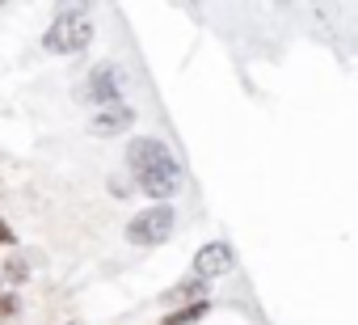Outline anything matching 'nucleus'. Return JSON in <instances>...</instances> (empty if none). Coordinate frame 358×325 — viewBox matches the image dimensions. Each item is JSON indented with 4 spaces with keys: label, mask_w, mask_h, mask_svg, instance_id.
<instances>
[{
    "label": "nucleus",
    "mask_w": 358,
    "mask_h": 325,
    "mask_svg": "<svg viewBox=\"0 0 358 325\" xmlns=\"http://www.w3.org/2000/svg\"><path fill=\"white\" fill-rule=\"evenodd\" d=\"M127 165H131L135 186L143 195H152V199H173L177 191H182V182H186V170H182V160L173 156V148L164 139H152V135L131 139Z\"/></svg>",
    "instance_id": "nucleus-1"
},
{
    "label": "nucleus",
    "mask_w": 358,
    "mask_h": 325,
    "mask_svg": "<svg viewBox=\"0 0 358 325\" xmlns=\"http://www.w3.org/2000/svg\"><path fill=\"white\" fill-rule=\"evenodd\" d=\"M93 43V22H89V9L72 5V9H59V18L47 26L43 34V47L55 51V55H76Z\"/></svg>",
    "instance_id": "nucleus-2"
},
{
    "label": "nucleus",
    "mask_w": 358,
    "mask_h": 325,
    "mask_svg": "<svg viewBox=\"0 0 358 325\" xmlns=\"http://www.w3.org/2000/svg\"><path fill=\"white\" fill-rule=\"evenodd\" d=\"M80 102H85V106H97V114L122 106V76H118V68H114V64L93 68L89 81L80 85Z\"/></svg>",
    "instance_id": "nucleus-3"
},
{
    "label": "nucleus",
    "mask_w": 358,
    "mask_h": 325,
    "mask_svg": "<svg viewBox=\"0 0 358 325\" xmlns=\"http://www.w3.org/2000/svg\"><path fill=\"white\" fill-rule=\"evenodd\" d=\"M173 207L169 203H156V207H148V212H139L131 224H127V241L131 245H160V241H169V233H173Z\"/></svg>",
    "instance_id": "nucleus-4"
},
{
    "label": "nucleus",
    "mask_w": 358,
    "mask_h": 325,
    "mask_svg": "<svg viewBox=\"0 0 358 325\" xmlns=\"http://www.w3.org/2000/svg\"><path fill=\"white\" fill-rule=\"evenodd\" d=\"M228 270H232V249H228L224 241H211L207 249H199V258H194V279H199V283L220 279V275H228Z\"/></svg>",
    "instance_id": "nucleus-5"
},
{
    "label": "nucleus",
    "mask_w": 358,
    "mask_h": 325,
    "mask_svg": "<svg viewBox=\"0 0 358 325\" xmlns=\"http://www.w3.org/2000/svg\"><path fill=\"white\" fill-rule=\"evenodd\" d=\"M131 123H135L131 106H114V110H101V114L93 118V131H97V135H122Z\"/></svg>",
    "instance_id": "nucleus-6"
},
{
    "label": "nucleus",
    "mask_w": 358,
    "mask_h": 325,
    "mask_svg": "<svg viewBox=\"0 0 358 325\" xmlns=\"http://www.w3.org/2000/svg\"><path fill=\"white\" fill-rule=\"evenodd\" d=\"M207 312V300H194V304H186V308H177V312H169L160 325H194L199 317Z\"/></svg>",
    "instance_id": "nucleus-7"
},
{
    "label": "nucleus",
    "mask_w": 358,
    "mask_h": 325,
    "mask_svg": "<svg viewBox=\"0 0 358 325\" xmlns=\"http://www.w3.org/2000/svg\"><path fill=\"white\" fill-rule=\"evenodd\" d=\"M30 270H26V262H5V279H13V283H22Z\"/></svg>",
    "instance_id": "nucleus-8"
},
{
    "label": "nucleus",
    "mask_w": 358,
    "mask_h": 325,
    "mask_svg": "<svg viewBox=\"0 0 358 325\" xmlns=\"http://www.w3.org/2000/svg\"><path fill=\"white\" fill-rule=\"evenodd\" d=\"M17 312V296H0V321H9Z\"/></svg>",
    "instance_id": "nucleus-9"
},
{
    "label": "nucleus",
    "mask_w": 358,
    "mask_h": 325,
    "mask_svg": "<svg viewBox=\"0 0 358 325\" xmlns=\"http://www.w3.org/2000/svg\"><path fill=\"white\" fill-rule=\"evenodd\" d=\"M13 241H17V233H13L5 220H0V245H13Z\"/></svg>",
    "instance_id": "nucleus-10"
}]
</instances>
